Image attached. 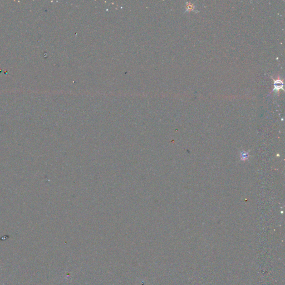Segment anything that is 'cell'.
I'll return each mask as SVG.
<instances>
[{
  "mask_svg": "<svg viewBox=\"0 0 285 285\" xmlns=\"http://www.w3.org/2000/svg\"><path fill=\"white\" fill-rule=\"evenodd\" d=\"M273 80L275 82V85H274L275 88H274V89L273 91H276V93L279 94L280 91L281 90V89H283V81L280 79V78L279 76L276 80L273 79Z\"/></svg>",
  "mask_w": 285,
  "mask_h": 285,
  "instance_id": "6da1fadb",
  "label": "cell"
},
{
  "mask_svg": "<svg viewBox=\"0 0 285 285\" xmlns=\"http://www.w3.org/2000/svg\"><path fill=\"white\" fill-rule=\"evenodd\" d=\"M195 6L191 2H188L186 4V10L188 12H192L195 10Z\"/></svg>",
  "mask_w": 285,
  "mask_h": 285,
  "instance_id": "7a4b0ae2",
  "label": "cell"
},
{
  "mask_svg": "<svg viewBox=\"0 0 285 285\" xmlns=\"http://www.w3.org/2000/svg\"><path fill=\"white\" fill-rule=\"evenodd\" d=\"M242 154L243 155V156H242V158L243 159H246L248 157V155L246 153H244V154Z\"/></svg>",
  "mask_w": 285,
  "mask_h": 285,
  "instance_id": "3957f363",
  "label": "cell"
}]
</instances>
